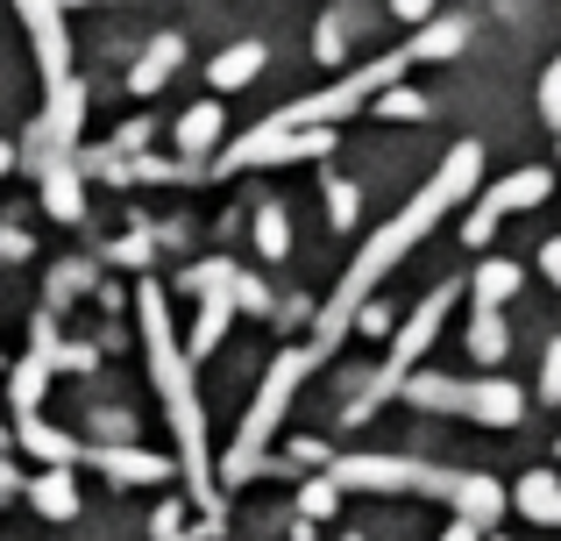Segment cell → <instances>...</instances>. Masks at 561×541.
I'll return each instance as SVG.
<instances>
[{"mask_svg":"<svg viewBox=\"0 0 561 541\" xmlns=\"http://www.w3.org/2000/svg\"><path fill=\"white\" fill-rule=\"evenodd\" d=\"M477 171H483V150H477V143H455V150H448V165H440L434 179H426L420 193L405 200V214H391V222H383L377 236L363 243V250H356V264H348V278L334 285L328 314H320V349H334L348 328H356V314L370 306V292H377L383 278L398 271V264H405V257H412V243H420L426 228H434L440 214L455 207V200H462V193H477Z\"/></svg>","mask_w":561,"mask_h":541,"instance_id":"1","label":"cell"},{"mask_svg":"<svg viewBox=\"0 0 561 541\" xmlns=\"http://www.w3.org/2000/svg\"><path fill=\"white\" fill-rule=\"evenodd\" d=\"M448 50H462V22H426L412 43H398V50H383V57H370V65H356L348 79H334L328 93H313V100H299V108H285V114H277V128L342 122V114H356L370 93H391V86L405 79L412 65H426V57H448Z\"/></svg>","mask_w":561,"mask_h":541,"instance_id":"2","label":"cell"},{"mask_svg":"<svg viewBox=\"0 0 561 541\" xmlns=\"http://www.w3.org/2000/svg\"><path fill=\"white\" fill-rule=\"evenodd\" d=\"M334 485L356 492H426V499H448L462 520L491 528L505 514V485L477 471H434V463H405V457H342L334 463Z\"/></svg>","mask_w":561,"mask_h":541,"instance_id":"3","label":"cell"},{"mask_svg":"<svg viewBox=\"0 0 561 541\" xmlns=\"http://www.w3.org/2000/svg\"><path fill=\"white\" fill-rule=\"evenodd\" d=\"M405 392L426 414H462L483 420V428H519L526 414V392L505 385V377H405Z\"/></svg>","mask_w":561,"mask_h":541,"instance_id":"4","label":"cell"},{"mask_svg":"<svg viewBox=\"0 0 561 541\" xmlns=\"http://www.w3.org/2000/svg\"><path fill=\"white\" fill-rule=\"evenodd\" d=\"M448 306H455V285H434V292H426L420 306H412V320H405V328H398V342H391V363H383V371H377V385H370V399L356 406V420L370 414L377 399H391V392H398V385H405V377H412V363H420L426 349H434V335H440V320H448Z\"/></svg>","mask_w":561,"mask_h":541,"instance_id":"5","label":"cell"},{"mask_svg":"<svg viewBox=\"0 0 561 541\" xmlns=\"http://www.w3.org/2000/svg\"><path fill=\"white\" fill-rule=\"evenodd\" d=\"M306 371H313V349H285V357L271 363V377H263L256 406H249V428H242V442H234V477H242L249 463L263 457V442H271V428L285 420V406H291V392H299Z\"/></svg>","mask_w":561,"mask_h":541,"instance_id":"6","label":"cell"},{"mask_svg":"<svg viewBox=\"0 0 561 541\" xmlns=\"http://www.w3.org/2000/svg\"><path fill=\"white\" fill-rule=\"evenodd\" d=\"M548 185H554V171H512V179H497L491 193L477 200V214H469V228H462V236H469V243H491V228L505 222V214L540 207V200H548Z\"/></svg>","mask_w":561,"mask_h":541,"instance_id":"7","label":"cell"},{"mask_svg":"<svg viewBox=\"0 0 561 541\" xmlns=\"http://www.w3.org/2000/svg\"><path fill=\"white\" fill-rule=\"evenodd\" d=\"M328 128H277V122H263L256 136L242 143V150H234V165H263V157H271V165H291V157H328Z\"/></svg>","mask_w":561,"mask_h":541,"instance_id":"8","label":"cell"},{"mask_svg":"<svg viewBox=\"0 0 561 541\" xmlns=\"http://www.w3.org/2000/svg\"><path fill=\"white\" fill-rule=\"evenodd\" d=\"M519 514L540 520V528H561V477H548V471L519 477Z\"/></svg>","mask_w":561,"mask_h":541,"instance_id":"9","label":"cell"},{"mask_svg":"<svg viewBox=\"0 0 561 541\" xmlns=\"http://www.w3.org/2000/svg\"><path fill=\"white\" fill-rule=\"evenodd\" d=\"M469 357H477V363H505V320H497V306H477V328H469Z\"/></svg>","mask_w":561,"mask_h":541,"instance_id":"10","label":"cell"},{"mask_svg":"<svg viewBox=\"0 0 561 541\" xmlns=\"http://www.w3.org/2000/svg\"><path fill=\"white\" fill-rule=\"evenodd\" d=\"M512 292H519V264H505V257H497V264L477 271V306H505Z\"/></svg>","mask_w":561,"mask_h":541,"instance_id":"11","label":"cell"},{"mask_svg":"<svg viewBox=\"0 0 561 541\" xmlns=\"http://www.w3.org/2000/svg\"><path fill=\"white\" fill-rule=\"evenodd\" d=\"M256 71H263V43H242V50H228V57L214 65V79H220V86H249Z\"/></svg>","mask_w":561,"mask_h":541,"instance_id":"12","label":"cell"},{"mask_svg":"<svg viewBox=\"0 0 561 541\" xmlns=\"http://www.w3.org/2000/svg\"><path fill=\"white\" fill-rule=\"evenodd\" d=\"M256 243H263V250H271V257H285V214H277V207H263V222H256Z\"/></svg>","mask_w":561,"mask_h":541,"instance_id":"13","label":"cell"},{"mask_svg":"<svg viewBox=\"0 0 561 541\" xmlns=\"http://www.w3.org/2000/svg\"><path fill=\"white\" fill-rule=\"evenodd\" d=\"M540 114H548V128H561V57L548 65V79H540Z\"/></svg>","mask_w":561,"mask_h":541,"instance_id":"14","label":"cell"},{"mask_svg":"<svg viewBox=\"0 0 561 541\" xmlns=\"http://www.w3.org/2000/svg\"><path fill=\"white\" fill-rule=\"evenodd\" d=\"M377 114H391V122H420L426 100H420V93H383V108H377Z\"/></svg>","mask_w":561,"mask_h":541,"instance_id":"15","label":"cell"},{"mask_svg":"<svg viewBox=\"0 0 561 541\" xmlns=\"http://www.w3.org/2000/svg\"><path fill=\"white\" fill-rule=\"evenodd\" d=\"M328 207H334V222L348 228V222H356V207H363V200H356V185H342V179H334V185H328Z\"/></svg>","mask_w":561,"mask_h":541,"instance_id":"16","label":"cell"},{"mask_svg":"<svg viewBox=\"0 0 561 541\" xmlns=\"http://www.w3.org/2000/svg\"><path fill=\"white\" fill-rule=\"evenodd\" d=\"M540 399H561V342H548V363H540Z\"/></svg>","mask_w":561,"mask_h":541,"instance_id":"17","label":"cell"},{"mask_svg":"<svg viewBox=\"0 0 561 541\" xmlns=\"http://www.w3.org/2000/svg\"><path fill=\"white\" fill-rule=\"evenodd\" d=\"M206 136H220V114H214V108H199V114L185 122V143H206Z\"/></svg>","mask_w":561,"mask_h":541,"instance_id":"18","label":"cell"},{"mask_svg":"<svg viewBox=\"0 0 561 541\" xmlns=\"http://www.w3.org/2000/svg\"><path fill=\"white\" fill-rule=\"evenodd\" d=\"M334 492H342L334 477H328V485H313V492H306V514H334Z\"/></svg>","mask_w":561,"mask_h":541,"instance_id":"19","label":"cell"},{"mask_svg":"<svg viewBox=\"0 0 561 541\" xmlns=\"http://www.w3.org/2000/svg\"><path fill=\"white\" fill-rule=\"evenodd\" d=\"M540 271H548L554 285H561V236H548V243H540Z\"/></svg>","mask_w":561,"mask_h":541,"instance_id":"20","label":"cell"},{"mask_svg":"<svg viewBox=\"0 0 561 541\" xmlns=\"http://www.w3.org/2000/svg\"><path fill=\"white\" fill-rule=\"evenodd\" d=\"M398 8V22H426V14H434V0H391Z\"/></svg>","mask_w":561,"mask_h":541,"instance_id":"21","label":"cell"},{"mask_svg":"<svg viewBox=\"0 0 561 541\" xmlns=\"http://www.w3.org/2000/svg\"><path fill=\"white\" fill-rule=\"evenodd\" d=\"M440 541H477V520H455V528L440 534Z\"/></svg>","mask_w":561,"mask_h":541,"instance_id":"22","label":"cell"}]
</instances>
